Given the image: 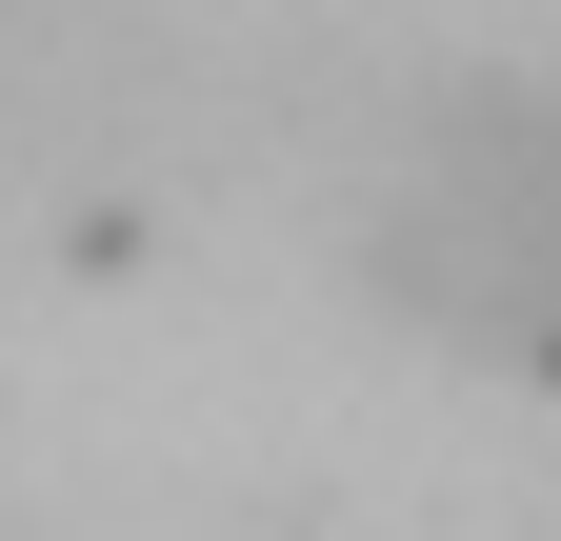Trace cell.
<instances>
[{"label":"cell","mask_w":561,"mask_h":541,"mask_svg":"<svg viewBox=\"0 0 561 541\" xmlns=\"http://www.w3.org/2000/svg\"><path fill=\"white\" fill-rule=\"evenodd\" d=\"M381 301L421 342L481 361H561V81H461L421 101V141L381 181Z\"/></svg>","instance_id":"6da1fadb"}]
</instances>
